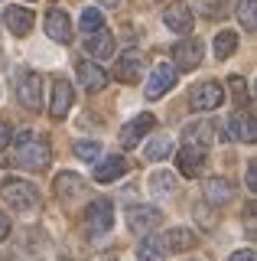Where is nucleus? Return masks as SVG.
<instances>
[{"label":"nucleus","mask_w":257,"mask_h":261,"mask_svg":"<svg viewBox=\"0 0 257 261\" xmlns=\"http://www.w3.org/2000/svg\"><path fill=\"white\" fill-rule=\"evenodd\" d=\"M212 124H208V121H192V124L186 127V141L189 144H199V147H205V150H208V144H212Z\"/></svg>","instance_id":"nucleus-23"},{"label":"nucleus","mask_w":257,"mask_h":261,"mask_svg":"<svg viewBox=\"0 0 257 261\" xmlns=\"http://www.w3.org/2000/svg\"><path fill=\"white\" fill-rule=\"evenodd\" d=\"M78 183H82V179H78L75 173H59V176H55V193H59V196H72V193H78Z\"/></svg>","instance_id":"nucleus-29"},{"label":"nucleus","mask_w":257,"mask_h":261,"mask_svg":"<svg viewBox=\"0 0 257 261\" xmlns=\"http://www.w3.org/2000/svg\"><path fill=\"white\" fill-rule=\"evenodd\" d=\"M202 56H205V46L199 43L196 36H186L173 46V69L176 72H192L202 65Z\"/></svg>","instance_id":"nucleus-4"},{"label":"nucleus","mask_w":257,"mask_h":261,"mask_svg":"<svg viewBox=\"0 0 257 261\" xmlns=\"http://www.w3.org/2000/svg\"><path fill=\"white\" fill-rule=\"evenodd\" d=\"M228 130H231V141H241V144H254L257 141V124H254V118H251V111H235L228 118Z\"/></svg>","instance_id":"nucleus-11"},{"label":"nucleus","mask_w":257,"mask_h":261,"mask_svg":"<svg viewBox=\"0 0 257 261\" xmlns=\"http://www.w3.org/2000/svg\"><path fill=\"white\" fill-rule=\"evenodd\" d=\"M49 160H52L49 141H46V137H39V134H33V130H20L10 163H17V167H23V170H33V173H39V170L49 167Z\"/></svg>","instance_id":"nucleus-1"},{"label":"nucleus","mask_w":257,"mask_h":261,"mask_svg":"<svg viewBox=\"0 0 257 261\" xmlns=\"http://www.w3.org/2000/svg\"><path fill=\"white\" fill-rule=\"evenodd\" d=\"M101 4H104V7H114V4H117V0H101Z\"/></svg>","instance_id":"nucleus-36"},{"label":"nucleus","mask_w":257,"mask_h":261,"mask_svg":"<svg viewBox=\"0 0 257 261\" xmlns=\"http://www.w3.org/2000/svg\"><path fill=\"white\" fill-rule=\"evenodd\" d=\"M228 261H257V255H254V248H241V251H235Z\"/></svg>","instance_id":"nucleus-33"},{"label":"nucleus","mask_w":257,"mask_h":261,"mask_svg":"<svg viewBox=\"0 0 257 261\" xmlns=\"http://www.w3.org/2000/svg\"><path fill=\"white\" fill-rule=\"evenodd\" d=\"M127 225L134 235H150L163 225V212L156 206H131L127 209Z\"/></svg>","instance_id":"nucleus-5"},{"label":"nucleus","mask_w":257,"mask_h":261,"mask_svg":"<svg viewBox=\"0 0 257 261\" xmlns=\"http://www.w3.org/2000/svg\"><path fill=\"white\" fill-rule=\"evenodd\" d=\"M85 225L94 239L104 235V232H111V225H114V206H111L108 199H94L91 209L85 212Z\"/></svg>","instance_id":"nucleus-7"},{"label":"nucleus","mask_w":257,"mask_h":261,"mask_svg":"<svg viewBox=\"0 0 257 261\" xmlns=\"http://www.w3.org/2000/svg\"><path fill=\"white\" fill-rule=\"evenodd\" d=\"M163 20H166V27H170L173 33H192V27H196V16H192V10L186 4H173V7H166V13H163Z\"/></svg>","instance_id":"nucleus-13"},{"label":"nucleus","mask_w":257,"mask_h":261,"mask_svg":"<svg viewBox=\"0 0 257 261\" xmlns=\"http://www.w3.org/2000/svg\"><path fill=\"white\" fill-rule=\"evenodd\" d=\"M127 173V160L124 157H108L94 167V183H114Z\"/></svg>","instance_id":"nucleus-19"},{"label":"nucleus","mask_w":257,"mask_h":261,"mask_svg":"<svg viewBox=\"0 0 257 261\" xmlns=\"http://www.w3.org/2000/svg\"><path fill=\"white\" fill-rule=\"evenodd\" d=\"M114 79L117 82H137L143 79V56L137 49H124L114 62Z\"/></svg>","instance_id":"nucleus-9"},{"label":"nucleus","mask_w":257,"mask_h":261,"mask_svg":"<svg viewBox=\"0 0 257 261\" xmlns=\"http://www.w3.org/2000/svg\"><path fill=\"white\" fill-rule=\"evenodd\" d=\"M235 49H238V33L221 30L218 36H215V56H218V59H228Z\"/></svg>","instance_id":"nucleus-26"},{"label":"nucleus","mask_w":257,"mask_h":261,"mask_svg":"<svg viewBox=\"0 0 257 261\" xmlns=\"http://www.w3.org/2000/svg\"><path fill=\"white\" fill-rule=\"evenodd\" d=\"M173 85H176V69H173V62H156L153 65V72H150V79H147V98L150 101H156V98H163L166 92H173Z\"/></svg>","instance_id":"nucleus-6"},{"label":"nucleus","mask_w":257,"mask_h":261,"mask_svg":"<svg viewBox=\"0 0 257 261\" xmlns=\"http://www.w3.org/2000/svg\"><path fill=\"white\" fill-rule=\"evenodd\" d=\"M69 108H72V85H69V79H55V88H52V108H49V114L52 118H66L69 114Z\"/></svg>","instance_id":"nucleus-18"},{"label":"nucleus","mask_w":257,"mask_h":261,"mask_svg":"<svg viewBox=\"0 0 257 261\" xmlns=\"http://www.w3.org/2000/svg\"><path fill=\"white\" fill-rule=\"evenodd\" d=\"M88 53L94 56V59H111V53H114V36L111 33H94V36H88Z\"/></svg>","instance_id":"nucleus-22"},{"label":"nucleus","mask_w":257,"mask_h":261,"mask_svg":"<svg viewBox=\"0 0 257 261\" xmlns=\"http://www.w3.org/2000/svg\"><path fill=\"white\" fill-rule=\"evenodd\" d=\"M231 199H235V186H231L224 176H212L205 183V202H212L215 209H218V206H228Z\"/></svg>","instance_id":"nucleus-17"},{"label":"nucleus","mask_w":257,"mask_h":261,"mask_svg":"<svg viewBox=\"0 0 257 261\" xmlns=\"http://www.w3.org/2000/svg\"><path fill=\"white\" fill-rule=\"evenodd\" d=\"M4 23L13 36H26V33L33 30V10H26V7H7Z\"/></svg>","instance_id":"nucleus-16"},{"label":"nucleus","mask_w":257,"mask_h":261,"mask_svg":"<svg viewBox=\"0 0 257 261\" xmlns=\"http://www.w3.org/2000/svg\"><path fill=\"white\" fill-rule=\"evenodd\" d=\"M170 153H173V141H170L166 134H156L153 141L147 144V153H143V157H147L150 163H159V160L170 157Z\"/></svg>","instance_id":"nucleus-24"},{"label":"nucleus","mask_w":257,"mask_h":261,"mask_svg":"<svg viewBox=\"0 0 257 261\" xmlns=\"http://www.w3.org/2000/svg\"><path fill=\"white\" fill-rule=\"evenodd\" d=\"M202 10H205V16L221 13V0H205V4H202Z\"/></svg>","instance_id":"nucleus-34"},{"label":"nucleus","mask_w":257,"mask_h":261,"mask_svg":"<svg viewBox=\"0 0 257 261\" xmlns=\"http://www.w3.org/2000/svg\"><path fill=\"white\" fill-rule=\"evenodd\" d=\"M17 98H20L23 108H29V111L39 108L43 95H39V75H36V72H29V69L20 72V79H17Z\"/></svg>","instance_id":"nucleus-10"},{"label":"nucleus","mask_w":257,"mask_h":261,"mask_svg":"<svg viewBox=\"0 0 257 261\" xmlns=\"http://www.w3.org/2000/svg\"><path fill=\"white\" fill-rule=\"evenodd\" d=\"M10 235V219H7V212H0V242Z\"/></svg>","instance_id":"nucleus-35"},{"label":"nucleus","mask_w":257,"mask_h":261,"mask_svg":"<svg viewBox=\"0 0 257 261\" xmlns=\"http://www.w3.org/2000/svg\"><path fill=\"white\" fill-rule=\"evenodd\" d=\"M176 167H179L182 176H199V173H202V167H205V147L186 141V144L179 147V153H176Z\"/></svg>","instance_id":"nucleus-8"},{"label":"nucleus","mask_w":257,"mask_h":261,"mask_svg":"<svg viewBox=\"0 0 257 261\" xmlns=\"http://www.w3.org/2000/svg\"><path fill=\"white\" fill-rule=\"evenodd\" d=\"M46 33H49L55 43H69V39H72L69 13H66V10H59V7H52V10L46 13Z\"/></svg>","instance_id":"nucleus-15"},{"label":"nucleus","mask_w":257,"mask_h":261,"mask_svg":"<svg viewBox=\"0 0 257 261\" xmlns=\"http://www.w3.org/2000/svg\"><path fill=\"white\" fill-rule=\"evenodd\" d=\"M166 258V245L156 235H143L140 248H137V261H163Z\"/></svg>","instance_id":"nucleus-21"},{"label":"nucleus","mask_w":257,"mask_h":261,"mask_svg":"<svg viewBox=\"0 0 257 261\" xmlns=\"http://www.w3.org/2000/svg\"><path fill=\"white\" fill-rule=\"evenodd\" d=\"M153 127H156V118L143 111V114H137L134 121L124 124V130H120V144H124V147H137V141H143L147 130H153Z\"/></svg>","instance_id":"nucleus-12"},{"label":"nucleus","mask_w":257,"mask_h":261,"mask_svg":"<svg viewBox=\"0 0 257 261\" xmlns=\"http://www.w3.org/2000/svg\"><path fill=\"white\" fill-rule=\"evenodd\" d=\"M78 82H82L85 92H101L104 85H108V72L101 69L98 62H78Z\"/></svg>","instance_id":"nucleus-14"},{"label":"nucleus","mask_w":257,"mask_h":261,"mask_svg":"<svg viewBox=\"0 0 257 261\" xmlns=\"http://www.w3.org/2000/svg\"><path fill=\"white\" fill-rule=\"evenodd\" d=\"M221 105H224L221 82H199L189 92V108L192 111H218Z\"/></svg>","instance_id":"nucleus-3"},{"label":"nucleus","mask_w":257,"mask_h":261,"mask_svg":"<svg viewBox=\"0 0 257 261\" xmlns=\"http://www.w3.org/2000/svg\"><path fill=\"white\" fill-rule=\"evenodd\" d=\"M0 193H4V199L10 202L13 209H20V212L39 209V190H36L33 183H26V179H17V176H7L4 183H0Z\"/></svg>","instance_id":"nucleus-2"},{"label":"nucleus","mask_w":257,"mask_h":261,"mask_svg":"<svg viewBox=\"0 0 257 261\" xmlns=\"http://www.w3.org/2000/svg\"><path fill=\"white\" fill-rule=\"evenodd\" d=\"M72 150H75V157H78V160L91 163V160H98V153H101V144H98V141H78L75 147H72Z\"/></svg>","instance_id":"nucleus-28"},{"label":"nucleus","mask_w":257,"mask_h":261,"mask_svg":"<svg viewBox=\"0 0 257 261\" xmlns=\"http://www.w3.org/2000/svg\"><path fill=\"white\" fill-rule=\"evenodd\" d=\"M163 245H166V251H189V248H196L199 239H196V232L192 228H170V232L163 235Z\"/></svg>","instance_id":"nucleus-20"},{"label":"nucleus","mask_w":257,"mask_h":261,"mask_svg":"<svg viewBox=\"0 0 257 261\" xmlns=\"http://www.w3.org/2000/svg\"><path fill=\"white\" fill-rule=\"evenodd\" d=\"M10 137H13V130L7 121H0V150H7V144H10Z\"/></svg>","instance_id":"nucleus-32"},{"label":"nucleus","mask_w":257,"mask_h":261,"mask_svg":"<svg viewBox=\"0 0 257 261\" xmlns=\"http://www.w3.org/2000/svg\"><path fill=\"white\" fill-rule=\"evenodd\" d=\"M150 190H153L156 196L159 193H170L173 190V176L166 173V170H163V173H153V176H150Z\"/></svg>","instance_id":"nucleus-30"},{"label":"nucleus","mask_w":257,"mask_h":261,"mask_svg":"<svg viewBox=\"0 0 257 261\" xmlns=\"http://www.w3.org/2000/svg\"><path fill=\"white\" fill-rule=\"evenodd\" d=\"M238 20L247 33L257 30V0H241L238 4Z\"/></svg>","instance_id":"nucleus-27"},{"label":"nucleus","mask_w":257,"mask_h":261,"mask_svg":"<svg viewBox=\"0 0 257 261\" xmlns=\"http://www.w3.org/2000/svg\"><path fill=\"white\" fill-rule=\"evenodd\" d=\"M244 179H247V183H244V186H247V190H251V193H254V190H257V167H254V160H251V163H247V173H244Z\"/></svg>","instance_id":"nucleus-31"},{"label":"nucleus","mask_w":257,"mask_h":261,"mask_svg":"<svg viewBox=\"0 0 257 261\" xmlns=\"http://www.w3.org/2000/svg\"><path fill=\"white\" fill-rule=\"evenodd\" d=\"M78 23H82L78 30H82L85 36H94V33L104 30V16H101V10H94V7H85V10H82V20H78Z\"/></svg>","instance_id":"nucleus-25"}]
</instances>
